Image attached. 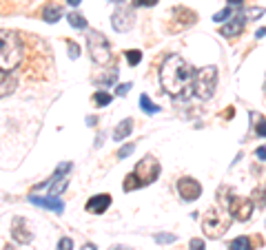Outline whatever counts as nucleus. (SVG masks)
Instances as JSON below:
<instances>
[{"mask_svg":"<svg viewBox=\"0 0 266 250\" xmlns=\"http://www.w3.org/2000/svg\"><path fill=\"white\" fill-rule=\"evenodd\" d=\"M133 20H135L133 11H129V9H118V11L113 14V18H111V25H113L115 31H129V29L133 27Z\"/></svg>","mask_w":266,"mask_h":250,"instance_id":"1a4fd4ad","label":"nucleus"},{"mask_svg":"<svg viewBox=\"0 0 266 250\" xmlns=\"http://www.w3.org/2000/svg\"><path fill=\"white\" fill-rule=\"evenodd\" d=\"M231 14H233V7H226V9L217 11V14L213 16V20H215V23H222V20H226V18H229Z\"/></svg>","mask_w":266,"mask_h":250,"instance_id":"bb28decb","label":"nucleus"},{"mask_svg":"<svg viewBox=\"0 0 266 250\" xmlns=\"http://www.w3.org/2000/svg\"><path fill=\"white\" fill-rule=\"evenodd\" d=\"M66 47H69V58H78V56H80V47L78 45H75V42H66Z\"/></svg>","mask_w":266,"mask_h":250,"instance_id":"2f4dec72","label":"nucleus"},{"mask_svg":"<svg viewBox=\"0 0 266 250\" xmlns=\"http://www.w3.org/2000/svg\"><path fill=\"white\" fill-rule=\"evenodd\" d=\"M80 250H96V246H93V244H84Z\"/></svg>","mask_w":266,"mask_h":250,"instance_id":"a19ab883","label":"nucleus"},{"mask_svg":"<svg viewBox=\"0 0 266 250\" xmlns=\"http://www.w3.org/2000/svg\"><path fill=\"white\" fill-rule=\"evenodd\" d=\"M66 2H69L71 7H78V5H80V0H66Z\"/></svg>","mask_w":266,"mask_h":250,"instance_id":"37998d69","label":"nucleus"},{"mask_svg":"<svg viewBox=\"0 0 266 250\" xmlns=\"http://www.w3.org/2000/svg\"><path fill=\"white\" fill-rule=\"evenodd\" d=\"M142 186V182L137 179V175L135 173H129L127 175V179H124V184H122V188L127 193H131V191H135V188H140Z\"/></svg>","mask_w":266,"mask_h":250,"instance_id":"aec40b11","label":"nucleus"},{"mask_svg":"<svg viewBox=\"0 0 266 250\" xmlns=\"http://www.w3.org/2000/svg\"><path fill=\"white\" fill-rule=\"evenodd\" d=\"M231 222H233V217H231L229 210L213 206V208H208L206 213H204L202 230H204V235H206V237H211V239H217V237H222L226 230H229Z\"/></svg>","mask_w":266,"mask_h":250,"instance_id":"7ed1b4c3","label":"nucleus"},{"mask_svg":"<svg viewBox=\"0 0 266 250\" xmlns=\"http://www.w3.org/2000/svg\"><path fill=\"white\" fill-rule=\"evenodd\" d=\"M173 14H175V16H180V23L182 25H193L195 23V18H198V16H195L193 14V11H189V9H182V7H177V9L175 11H173Z\"/></svg>","mask_w":266,"mask_h":250,"instance_id":"6ab92c4d","label":"nucleus"},{"mask_svg":"<svg viewBox=\"0 0 266 250\" xmlns=\"http://www.w3.org/2000/svg\"><path fill=\"white\" fill-rule=\"evenodd\" d=\"M113 2H124V0H113Z\"/></svg>","mask_w":266,"mask_h":250,"instance_id":"c03bdc74","label":"nucleus"},{"mask_svg":"<svg viewBox=\"0 0 266 250\" xmlns=\"http://www.w3.org/2000/svg\"><path fill=\"white\" fill-rule=\"evenodd\" d=\"M66 20H69V25L73 29H87V20H84V16L78 14V11H71V14L66 16Z\"/></svg>","mask_w":266,"mask_h":250,"instance_id":"a211bd4d","label":"nucleus"},{"mask_svg":"<svg viewBox=\"0 0 266 250\" xmlns=\"http://www.w3.org/2000/svg\"><path fill=\"white\" fill-rule=\"evenodd\" d=\"M29 201H31V204H35V206H40V208L53 210V213H62V210H65V204H62L58 197H38V195H31Z\"/></svg>","mask_w":266,"mask_h":250,"instance_id":"f8f14e48","label":"nucleus"},{"mask_svg":"<svg viewBox=\"0 0 266 250\" xmlns=\"http://www.w3.org/2000/svg\"><path fill=\"white\" fill-rule=\"evenodd\" d=\"M71 170V162H65V164H60L56 168V175H53V177H58V175H65V173H69Z\"/></svg>","mask_w":266,"mask_h":250,"instance_id":"72a5a7b5","label":"nucleus"},{"mask_svg":"<svg viewBox=\"0 0 266 250\" xmlns=\"http://www.w3.org/2000/svg\"><path fill=\"white\" fill-rule=\"evenodd\" d=\"M158 0H133V7H153Z\"/></svg>","mask_w":266,"mask_h":250,"instance_id":"f704fd0d","label":"nucleus"},{"mask_svg":"<svg viewBox=\"0 0 266 250\" xmlns=\"http://www.w3.org/2000/svg\"><path fill=\"white\" fill-rule=\"evenodd\" d=\"M255 133L260 135V138H266V117L257 115V126H255Z\"/></svg>","mask_w":266,"mask_h":250,"instance_id":"a878e982","label":"nucleus"},{"mask_svg":"<svg viewBox=\"0 0 266 250\" xmlns=\"http://www.w3.org/2000/svg\"><path fill=\"white\" fill-rule=\"evenodd\" d=\"M140 107H142V111H144V113H151V115L160 111L158 104H153L149 98H146V95H142V98H140Z\"/></svg>","mask_w":266,"mask_h":250,"instance_id":"412c9836","label":"nucleus"},{"mask_svg":"<svg viewBox=\"0 0 266 250\" xmlns=\"http://www.w3.org/2000/svg\"><path fill=\"white\" fill-rule=\"evenodd\" d=\"M215 86H217V69L215 67H204L195 73V84L193 91L200 100H208L213 98L215 93Z\"/></svg>","mask_w":266,"mask_h":250,"instance_id":"20e7f679","label":"nucleus"},{"mask_svg":"<svg viewBox=\"0 0 266 250\" xmlns=\"http://www.w3.org/2000/svg\"><path fill=\"white\" fill-rule=\"evenodd\" d=\"M242 16H244L246 20H257V18H262V16H264V9H257V7H251V9L242 11Z\"/></svg>","mask_w":266,"mask_h":250,"instance_id":"393cba45","label":"nucleus"},{"mask_svg":"<svg viewBox=\"0 0 266 250\" xmlns=\"http://www.w3.org/2000/svg\"><path fill=\"white\" fill-rule=\"evenodd\" d=\"M56 250H73V241H71L69 237H62V239L58 241V248Z\"/></svg>","mask_w":266,"mask_h":250,"instance_id":"c756f323","label":"nucleus"},{"mask_svg":"<svg viewBox=\"0 0 266 250\" xmlns=\"http://www.w3.org/2000/svg\"><path fill=\"white\" fill-rule=\"evenodd\" d=\"M60 16H62V7L60 5H47L42 9V18H44V23H49V25L58 23Z\"/></svg>","mask_w":266,"mask_h":250,"instance_id":"dca6fc26","label":"nucleus"},{"mask_svg":"<svg viewBox=\"0 0 266 250\" xmlns=\"http://www.w3.org/2000/svg\"><path fill=\"white\" fill-rule=\"evenodd\" d=\"M127 62L131 64V67H135V64H140V60H142V51H137V49H133V51H127Z\"/></svg>","mask_w":266,"mask_h":250,"instance_id":"b1692460","label":"nucleus"},{"mask_svg":"<svg viewBox=\"0 0 266 250\" xmlns=\"http://www.w3.org/2000/svg\"><path fill=\"white\" fill-rule=\"evenodd\" d=\"M266 36V27H262V29H257V33H255V38H264Z\"/></svg>","mask_w":266,"mask_h":250,"instance_id":"4c0bfd02","label":"nucleus"},{"mask_svg":"<svg viewBox=\"0 0 266 250\" xmlns=\"http://www.w3.org/2000/svg\"><path fill=\"white\" fill-rule=\"evenodd\" d=\"M113 250H133V248H129V246H113Z\"/></svg>","mask_w":266,"mask_h":250,"instance_id":"79ce46f5","label":"nucleus"},{"mask_svg":"<svg viewBox=\"0 0 266 250\" xmlns=\"http://www.w3.org/2000/svg\"><path fill=\"white\" fill-rule=\"evenodd\" d=\"M22 60V42L18 33L13 31H0V69L11 71L20 64Z\"/></svg>","mask_w":266,"mask_h":250,"instance_id":"f03ea898","label":"nucleus"},{"mask_svg":"<svg viewBox=\"0 0 266 250\" xmlns=\"http://www.w3.org/2000/svg\"><path fill=\"white\" fill-rule=\"evenodd\" d=\"M93 102H96L98 107H106V104H111V95L104 93V91H98V93L93 95Z\"/></svg>","mask_w":266,"mask_h":250,"instance_id":"5701e85b","label":"nucleus"},{"mask_svg":"<svg viewBox=\"0 0 266 250\" xmlns=\"http://www.w3.org/2000/svg\"><path fill=\"white\" fill-rule=\"evenodd\" d=\"M131 131H133V120H131V117H124V120L120 122L118 126H115L113 139H115V142H122L124 138H129V135H131Z\"/></svg>","mask_w":266,"mask_h":250,"instance_id":"4468645a","label":"nucleus"},{"mask_svg":"<svg viewBox=\"0 0 266 250\" xmlns=\"http://www.w3.org/2000/svg\"><path fill=\"white\" fill-rule=\"evenodd\" d=\"M11 235H13V239L18 241V244H29L31 241V232H29V228L25 226V219H13V230H11Z\"/></svg>","mask_w":266,"mask_h":250,"instance_id":"ddd939ff","label":"nucleus"},{"mask_svg":"<svg viewBox=\"0 0 266 250\" xmlns=\"http://www.w3.org/2000/svg\"><path fill=\"white\" fill-rule=\"evenodd\" d=\"M13 89H16V78L9 76L7 71H2V69H0V98L9 95Z\"/></svg>","mask_w":266,"mask_h":250,"instance_id":"2eb2a0df","label":"nucleus"},{"mask_svg":"<svg viewBox=\"0 0 266 250\" xmlns=\"http://www.w3.org/2000/svg\"><path fill=\"white\" fill-rule=\"evenodd\" d=\"M96 122H98V117H93V115H89V117H87V124H89V126H93Z\"/></svg>","mask_w":266,"mask_h":250,"instance_id":"ea45409f","label":"nucleus"},{"mask_svg":"<svg viewBox=\"0 0 266 250\" xmlns=\"http://www.w3.org/2000/svg\"><path fill=\"white\" fill-rule=\"evenodd\" d=\"M111 206V195L109 193H100V195H93L91 199L87 201V210L93 215H102L106 208Z\"/></svg>","mask_w":266,"mask_h":250,"instance_id":"9d476101","label":"nucleus"},{"mask_svg":"<svg viewBox=\"0 0 266 250\" xmlns=\"http://www.w3.org/2000/svg\"><path fill=\"white\" fill-rule=\"evenodd\" d=\"M229 250H253V244L246 235L235 237L233 241H229Z\"/></svg>","mask_w":266,"mask_h":250,"instance_id":"f3484780","label":"nucleus"},{"mask_svg":"<svg viewBox=\"0 0 266 250\" xmlns=\"http://www.w3.org/2000/svg\"><path fill=\"white\" fill-rule=\"evenodd\" d=\"M255 155L260 157V160H264V162H266V146H260V148H257Z\"/></svg>","mask_w":266,"mask_h":250,"instance_id":"e433bc0d","label":"nucleus"},{"mask_svg":"<svg viewBox=\"0 0 266 250\" xmlns=\"http://www.w3.org/2000/svg\"><path fill=\"white\" fill-rule=\"evenodd\" d=\"M177 193L184 201H195L200 195H202V184L193 177H182L177 182Z\"/></svg>","mask_w":266,"mask_h":250,"instance_id":"6e6552de","label":"nucleus"},{"mask_svg":"<svg viewBox=\"0 0 266 250\" xmlns=\"http://www.w3.org/2000/svg\"><path fill=\"white\" fill-rule=\"evenodd\" d=\"M244 0H229V7H239Z\"/></svg>","mask_w":266,"mask_h":250,"instance_id":"58836bf2","label":"nucleus"},{"mask_svg":"<svg viewBox=\"0 0 266 250\" xmlns=\"http://www.w3.org/2000/svg\"><path fill=\"white\" fill-rule=\"evenodd\" d=\"M113 80H118V69L115 71H111L109 76H104V78H100V84H111Z\"/></svg>","mask_w":266,"mask_h":250,"instance_id":"473e14b6","label":"nucleus"},{"mask_svg":"<svg viewBox=\"0 0 266 250\" xmlns=\"http://www.w3.org/2000/svg\"><path fill=\"white\" fill-rule=\"evenodd\" d=\"M177 237L175 235H166V232H160V235H155V241L158 244H173Z\"/></svg>","mask_w":266,"mask_h":250,"instance_id":"cd10ccee","label":"nucleus"},{"mask_svg":"<svg viewBox=\"0 0 266 250\" xmlns=\"http://www.w3.org/2000/svg\"><path fill=\"white\" fill-rule=\"evenodd\" d=\"M129 89H131V82H127V84H120L118 89H115V93H118V95H127Z\"/></svg>","mask_w":266,"mask_h":250,"instance_id":"c9c22d12","label":"nucleus"},{"mask_svg":"<svg viewBox=\"0 0 266 250\" xmlns=\"http://www.w3.org/2000/svg\"><path fill=\"white\" fill-rule=\"evenodd\" d=\"M87 47H89V54H91L93 62L109 64L111 60H113V56H111V47H109V42H106V38L102 36V33H98V31L89 33L87 36Z\"/></svg>","mask_w":266,"mask_h":250,"instance_id":"39448f33","label":"nucleus"},{"mask_svg":"<svg viewBox=\"0 0 266 250\" xmlns=\"http://www.w3.org/2000/svg\"><path fill=\"white\" fill-rule=\"evenodd\" d=\"M253 208H255V201L248 199V197H231L229 199V213L233 219H239V222H248L253 215Z\"/></svg>","mask_w":266,"mask_h":250,"instance_id":"423d86ee","label":"nucleus"},{"mask_svg":"<svg viewBox=\"0 0 266 250\" xmlns=\"http://www.w3.org/2000/svg\"><path fill=\"white\" fill-rule=\"evenodd\" d=\"M244 23H246V18L242 16V11H239L237 16H235L231 23H226V25H222V29H220V33L224 38H235V36H239L242 33V29H244Z\"/></svg>","mask_w":266,"mask_h":250,"instance_id":"9b49d317","label":"nucleus"},{"mask_svg":"<svg viewBox=\"0 0 266 250\" xmlns=\"http://www.w3.org/2000/svg\"><path fill=\"white\" fill-rule=\"evenodd\" d=\"M133 173L137 175V179H140L142 186H144V184H151V182H155V179H158V175H160V164L155 162V157L146 155L144 160H142L140 164L135 166V170H133Z\"/></svg>","mask_w":266,"mask_h":250,"instance_id":"0eeeda50","label":"nucleus"},{"mask_svg":"<svg viewBox=\"0 0 266 250\" xmlns=\"http://www.w3.org/2000/svg\"><path fill=\"white\" fill-rule=\"evenodd\" d=\"M189 250H206V246H204V239H200V237L191 239V241H189Z\"/></svg>","mask_w":266,"mask_h":250,"instance_id":"c85d7f7f","label":"nucleus"},{"mask_svg":"<svg viewBox=\"0 0 266 250\" xmlns=\"http://www.w3.org/2000/svg\"><path fill=\"white\" fill-rule=\"evenodd\" d=\"M195 69L186 62L180 56H168L164 60L162 69H160V82H162V89L166 91L171 98L184 100L189 98V93L193 91L195 84Z\"/></svg>","mask_w":266,"mask_h":250,"instance_id":"f257e3e1","label":"nucleus"},{"mask_svg":"<svg viewBox=\"0 0 266 250\" xmlns=\"http://www.w3.org/2000/svg\"><path fill=\"white\" fill-rule=\"evenodd\" d=\"M65 188H66V179H65V177H62V179H56V182H53V186H51V191H49V197L60 195Z\"/></svg>","mask_w":266,"mask_h":250,"instance_id":"4be33fe9","label":"nucleus"},{"mask_svg":"<svg viewBox=\"0 0 266 250\" xmlns=\"http://www.w3.org/2000/svg\"><path fill=\"white\" fill-rule=\"evenodd\" d=\"M133 148H135V144H127V146H122V148H120V151H118V157H120V160H124V157H129V155H131V153H133Z\"/></svg>","mask_w":266,"mask_h":250,"instance_id":"7c9ffc66","label":"nucleus"}]
</instances>
